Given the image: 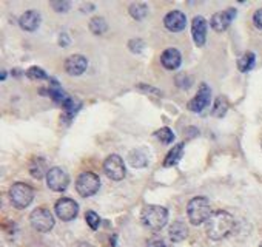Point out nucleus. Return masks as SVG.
Listing matches in <instances>:
<instances>
[{
    "label": "nucleus",
    "instance_id": "1a4fd4ad",
    "mask_svg": "<svg viewBox=\"0 0 262 247\" xmlns=\"http://www.w3.org/2000/svg\"><path fill=\"white\" fill-rule=\"evenodd\" d=\"M54 210L62 221H73L79 213V205L71 198H60L56 202Z\"/></svg>",
    "mask_w": 262,
    "mask_h": 247
},
{
    "label": "nucleus",
    "instance_id": "5701e85b",
    "mask_svg": "<svg viewBox=\"0 0 262 247\" xmlns=\"http://www.w3.org/2000/svg\"><path fill=\"white\" fill-rule=\"evenodd\" d=\"M254 62H256L254 54H253V53H245V54L239 59L237 68H239V71H242V73H248V71L254 67Z\"/></svg>",
    "mask_w": 262,
    "mask_h": 247
},
{
    "label": "nucleus",
    "instance_id": "7ed1b4c3",
    "mask_svg": "<svg viewBox=\"0 0 262 247\" xmlns=\"http://www.w3.org/2000/svg\"><path fill=\"white\" fill-rule=\"evenodd\" d=\"M187 215L193 225H199V224L208 221V218L211 216L210 201L202 196L193 198L187 205Z\"/></svg>",
    "mask_w": 262,
    "mask_h": 247
},
{
    "label": "nucleus",
    "instance_id": "2eb2a0df",
    "mask_svg": "<svg viewBox=\"0 0 262 247\" xmlns=\"http://www.w3.org/2000/svg\"><path fill=\"white\" fill-rule=\"evenodd\" d=\"M19 24H20L22 30H25V31H36L40 25V14L34 10H30L20 16Z\"/></svg>",
    "mask_w": 262,
    "mask_h": 247
},
{
    "label": "nucleus",
    "instance_id": "bb28decb",
    "mask_svg": "<svg viewBox=\"0 0 262 247\" xmlns=\"http://www.w3.org/2000/svg\"><path fill=\"white\" fill-rule=\"evenodd\" d=\"M27 76L30 79H33V80H45V79H48V74L42 68H39V67H31L27 71Z\"/></svg>",
    "mask_w": 262,
    "mask_h": 247
},
{
    "label": "nucleus",
    "instance_id": "6ab92c4d",
    "mask_svg": "<svg viewBox=\"0 0 262 247\" xmlns=\"http://www.w3.org/2000/svg\"><path fill=\"white\" fill-rule=\"evenodd\" d=\"M30 172H31L33 178L40 179V178H43L45 173L48 175L50 170H47V162H45L43 158H34L31 161V166H30Z\"/></svg>",
    "mask_w": 262,
    "mask_h": 247
},
{
    "label": "nucleus",
    "instance_id": "f257e3e1",
    "mask_svg": "<svg viewBox=\"0 0 262 247\" xmlns=\"http://www.w3.org/2000/svg\"><path fill=\"white\" fill-rule=\"evenodd\" d=\"M234 229V218L228 212L219 210L211 213V216L207 221V235L213 241L224 239L231 233Z\"/></svg>",
    "mask_w": 262,
    "mask_h": 247
},
{
    "label": "nucleus",
    "instance_id": "a878e982",
    "mask_svg": "<svg viewBox=\"0 0 262 247\" xmlns=\"http://www.w3.org/2000/svg\"><path fill=\"white\" fill-rule=\"evenodd\" d=\"M90 30H91V33L96 34V36L103 34V33L108 30L106 20H105L103 17H93L91 22H90Z\"/></svg>",
    "mask_w": 262,
    "mask_h": 247
},
{
    "label": "nucleus",
    "instance_id": "cd10ccee",
    "mask_svg": "<svg viewBox=\"0 0 262 247\" xmlns=\"http://www.w3.org/2000/svg\"><path fill=\"white\" fill-rule=\"evenodd\" d=\"M156 136H158L164 144H171V142L174 141V133H173L170 129H167V127H164L162 130H159V132L156 133Z\"/></svg>",
    "mask_w": 262,
    "mask_h": 247
},
{
    "label": "nucleus",
    "instance_id": "f8f14e48",
    "mask_svg": "<svg viewBox=\"0 0 262 247\" xmlns=\"http://www.w3.org/2000/svg\"><path fill=\"white\" fill-rule=\"evenodd\" d=\"M164 24L167 30L173 33H179L187 27V16L182 11H171L165 16Z\"/></svg>",
    "mask_w": 262,
    "mask_h": 247
},
{
    "label": "nucleus",
    "instance_id": "aec40b11",
    "mask_svg": "<svg viewBox=\"0 0 262 247\" xmlns=\"http://www.w3.org/2000/svg\"><path fill=\"white\" fill-rule=\"evenodd\" d=\"M182 153H184V144H178L174 146L168 155L165 156V161H164V166L165 167H171V166H176L179 162V159L182 158Z\"/></svg>",
    "mask_w": 262,
    "mask_h": 247
},
{
    "label": "nucleus",
    "instance_id": "f03ea898",
    "mask_svg": "<svg viewBox=\"0 0 262 247\" xmlns=\"http://www.w3.org/2000/svg\"><path fill=\"white\" fill-rule=\"evenodd\" d=\"M142 224L150 230H161L168 221V210L162 205H147L141 215Z\"/></svg>",
    "mask_w": 262,
    "mask_h": 247
},
{
    "label": "nucleus",
    "instance_id": "4be33fe9",
    "mask_svg": "<svg viewBox=\"0 0 262 247\" xmlns=\"http://www.w3.org/2000/svg\"><path fill=\"white\" fill-rule=\"evenodd\" d=\"M129 14L136 20H142L148 14V7L142 2H135L129 5Z\"/></svg>",
    "mask_w": 262,
    "mask_h": 247
},
{
    "label": "nucleus",
    "instance_id": "4468645a",
    "mask_svg": "<svg viewBox=\"0 0 262 247\" xmlns=\"http://www.w3.org/2000/svg\"><path fill=\"white\" fill-rule=\"evenodd\" d=\"M191 36H193V40L198 47H202L205 44V39H207V22L204 17L201 16H196L193 19V24H191Z\"/></svg>",
    "mask_w": 262,
    "mask_h": 247
},
{
    "label": "nucleus",
    "instance_id": "423d86ee",
    "mask_svg": "<svg viewBox=\"0 0 262 247\" xmlns=\"http://www.w3.org/2000/svg\"><path fill=\"white\" fill-rule=\"evenodd\" d=\"M30 221H31V225L37 232H42V233H47L54 227V216L45 207H39V209L33 210V213L30 216Z\"/></svg>",
    "mask_w": 262,
    "mask_h": 247
},
{
    "label": "nucleus",
    "instance_id": "c756f323",
    "mask_svg": "<svg viewBox=\"0 0 262 247\" xmlns=\"http://www.w3.org/2000/svg\"><path fill=\"white\" fill-rule=\"evenodd\" d=\"M51 7H53L57 13H67V11L70 10L71 4H70V2H53Z\"/></svg>",
    "mask_w": 262,
    "mask_h": 247
},
{
    "label": "nucleus",
    "instance_id": "2f4dec72",
    "mask_svg": "<svg viewBox=\"0 0 262 247\" xmlns=\"http://www.w3.org/2000/svg\"><path fill=\"white\" fill-rule=\"evenodd\" d=\"M147 247H167V245H165L164 239H161V238H153V239L148 241Z\"/></svg>",
    "mask_w": 262,
    "mask_h": 247
},
{
    "label": "nucleus",
    "instance_id": "412c9836",
    "mask_svg": "<svg viewBox=\"0 0 262 247\" xmlns=\"http://www.w3.org/2000/svg\"><path fill=\"white\" fill-rule=\"evenodd\" d=\"M50 96L57 104H63L65 99H67V94L63 93V90L60 88V85H59V82L56 79H51L50 80Z\"/></svg>",
    "mask_w": 262,
    "mask_h": 247
},
{
    "label": "nucleus",
    "instance_id": "a211bd4d",
    "mask_svg": "<svg viewBox=\"0 0 262 247\" xmlns=\"http://www.w3.org/2000/svg\"><path fill=\"white\" fill-rule=\"evenodd\" d=\"M168 233H170V238H171L173 242H181V241H184L187 238L188 229H187V225L182 221H176L174 224H171Z\"/></svg>",
    "mask_w": 262,
    "mask_h": 247
},
{
    "label": "nucleus",
    "instance_id": "0eeeda50",
    "mask_svg": "<svg viewBox=\"0 0 262 247\" xmlns=\"http://www.w3.org/2000/svg\"><path fill=\"white\" fill-rule=\"evenodd\" d=\"M103 172L105 175L113 181H120L125 178V162L119 155H110L103 162Z\"/></svg>",
    "mask_w": 262,
    "mask_h": 247
},
{
    "label": "nucleus",
    "instance_id": "f3484780",
    "mask_svg": "<svg viewBox=\"0 0 262 247\" xmlns=\"http://www.w3.org/2000/svg\"><path fill=\"white\" fill-rule=\"evenodd\" d=\"M128 159H129V164L133 167L141 169V167H145L148 164V153L144 149H136V150H133L129 153Z\"/></svg>",
    "mask_w": 262,
    "mask_h": 247
},
{
    "label": "nucleus",
    "instance_id": "9d476101",
    "mask_svg": "<svg viewBox=\"0 0 262 247\" xmlns=\"http://www.w3.org/2000/svg\"><path fill=\"white\" fill-rule=\"evenodd\" d=\"M210 102H211V90L207 84H202L199 87V91L196 93V96L190 100L188 108L193 113H201Z\"/></svg>",
    "mask_w": 262,
    "mask_h": 247
},
{
    "label": "nucleus",
    "instance_id": "7c9ffc66",
    "mask_svg": "<svg viewBox=\"0 0 262 247\" xmlns=\"http://www.w3.org/2000/svg\"><path fill=\"white\" fill-rule=\"evenodd\" d=\"M253 24H254L259 30H262V8L257 10V11L254 13V16H253Z\"/></svg>",
    "mask_w": 262,
    "mask_h": 247
},
{
    "label": "nucleus",
    "instance_id": "dca6fc26",
    "mask_svg": "<svg viewBox=\"0 0 262 247\" xmlns=\"http://www.w3.org/2000/svg\"><path fill=\"white\" fill-rule=\"evenodd\" d=\"M181 53L176 50V48H168L162 53V57H161V62L162 65L167 68V70H176L179 65H181Z\"/></svg>",
    "mask_w": 262,
    "mask_h": 247
},
{
    "label": "nucleus",
    "instance_id": "9b49d317",
    "mask_svg": "<svg viewBox=\"0 0 262 247\" xmlns=\"http://www.w3.org/2000/svg\"><path fill=\"white\" fill-rule=\"evenodd\" d=\"M234 17H236V10L234 8H228V10H225V11H221V13H216L213 17H211V28L213 30H216V31H225L230 25H231V22L234 20Z\"/></svg>",
    "mask_w": 262,
    "mask_h": 247
},
{
    "label": "nucleus",
    "instance_id": "393cba45",
    "mask_svg": "<svg viewBox=\"0 0 262 247\" xmlns=\"http://www.w3.org/2000/svg\"><path fill=\"white\" fill-rule=\"evenodd\" d=\"M227 110H228V100L224 96L216 97L214 105H213V110H211V114L216 116V117H222V116H225Z\"/></svg>",
    "mask_w": 262,
    "mask_h": 247
},
{
    "label": "nucleus",
    "instance_id": "6e6552de",
    "mask_svg": "<svg viewBox=\"0 0 262 247\" xmlns=\"http://www.w3.org/2000/svg\"><path fill=\"white\" fill-rule=\"evenodd\" d=\"M47 182L53 192H63L70 184V176L63 169L53 167V169H50V172L47 175Z\"/></svg>",
    "mask_w": 262,
    "mask_h": 247
},
{
    "label": "nucleus",
    "instance_id": "473e14b6",
    "mask_svg": "<svg viewBox=\"0 0 262 247\" xmlns=\"http://www.w3.org/2000/svg\"><path fill=\"white\" fill-rule=\"evenodd\" d=\"M259 247H262V242H260V245H259Z\"/></svg>",
    "mask_w": 262,
    "mask_h": 247
},
{
    "label": "nucleus",
    "instance_id": "c85d7f7f",
    "mask_svg": "<svg viewBox=\"0 0 262 247\" xmlns=\"http://www.w3.org/2000/svg\"><path fill=\"white\" fill-rule=\"evenodd\" d=\"M85 218H86L88 225H90L93 230H97V227H99V224H100V218H99V215H97L96 212L90 210V212H86Z\"/></svg>",
    "mask_w": 262,
    "mask_h": 247
},
{
    "label": "nucleus",
    "instance_id": "20e7f679",
    "mask_svg": "<svg viewBox=\"0 0 262 247\" xmlns=\"http://www.w3.org/2000/svg\"><path fill=\"white\" fill-rule=\"evenodd\" d=\"M34 192L25 182H16L10 189V199L16 209H25L33 202Z\"/></svg>",
    "mask_w": 262,
    "mask_h": 247
},
{
    "label": "nucleus",
    "instance_id": "39448f33",
    "mask_svg": "<svg viewBox=\"0 0 262 247\" xmlns=\"http://www.w3.org/2000/svg\"><path fill=\"white\" fill-rule=\"evenodd\" d=\"M99 189H100V179L97 175H94L91 172H83L79 175V178L76 181V190L80 196H83V198L93 196L94 193H97Z\"/></svg>",
    "mask_w": 262,
    "mask_h": 247
},
{
    "label": "nucleus",
    "instance_id": "ddd939ff",
    "mask_svg": "<svg viewBox=\"0 0 262 247\" xmlns=\"http://www.w3.org/2000/svg\"><path fill=\"white\" fill-rule=\"evenodd\" d=\"M88 67V60L80 56V54H74L70 56L65 62V70L70 76H80Z\"/></svg>",
    "mask_w": 262,
    "mask_h": 247
},
{
    "label": "nucleus",
    "instance_id": "b1692460",
    "mask_svg": "<svg viewBox=\"0 0 262 247\" xmlns=\"http://www.w3.org/2000/svg\"><path fill=\"white\" fill-rule=\"evenodd\" d=\"M62 107H63V113L67 114V117L71 119V117H74L77 114V111L80 108V102H76L74 99H71L70 96H67V99L62 104Z\"/></svg>",
    "mask_w": 262,
    "mask_h": 247
}]
</instances>
